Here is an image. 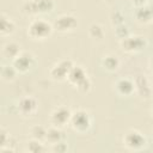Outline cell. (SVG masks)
<instances>
[{"instance_id":"cell-1","label":"cell","mask_w":153,"mask_h":153,"mask_svg":"<svg viewBox=\"0 0 153 153\" xmlns=\"http://www.w3.org/2000/svg\"><path fill=\"white\" fill-rule=\"evenodd\" d=\"M54 31V26L50 22L44 18H35L32 19L26 29L27 36L33 41H44L51 36Z\"/></svg>"},{"instance_id":"cell-2","label":"cell","mask_w":153,"mask_h":153,"mask_svg":"<svg viewBox=\"0 0 153 153\" xmlns=\"http://www.w3.org/2000/svg\"><path fill=\"white\" fill-rule=\"evenodd\" d=\"M67 81L79 92H88L91 88V80L86 73V71L79 66L74 65L67 75Z\"/></svg>"},{"instance_id":"cell-3","label":"cell","mask_w":153,"mask_h":153,"mask_svg":"<svg viewBox=\"0 0 153 153\" xmlns=\"http://www.w3.org/2000/svg\"><path fill=\"white\" fill-rule=\"evenodd\" d=\"M54 8L55 0H26L22 6V11L30 16L49 14L54 11Z\"/></svg>"},{"instance_id":"cell-4","label":"cell","mask_w":153,"mask_h":153,"mask_svg":"<svg viewBox=\"0 0 153 153\" xmlns=\"http://www.w3.org/2000/svg\"><path fill=\"white\" fill-rule=\"evenodd\" d=\"M69 126L74 131L79 133V134H85L90 130V128L92 126V117L87 110L76 109L72 112Z\"/></svg>"},{"instance_id":"cell-5","label":"cell","mask_w":153,"mask_h":153,"mask_svg":"<svg viewBox=\"0 0 153 153\" xmlns=\"http://www.w3.org/2000/svg\"><path fill=\"white\" fill-rule=\"evenodd\" d=\"M148 42L146 37L141 35H128L120 41L121 49L128 54H136L146 49Z\"/></svg>"},{"instance_id":"cell-6","label":"cell","mask_w":153,"mask_h":153,"mask_svg":"<svg viewBox=\"0 0 153 153\" xmlns=\"http://www.w3.org/2000/svg\"><path fill=\"white\" fill-rule=\"evenodd\" d=\"M11 63L13 65V67L17 69L19 74H26L36 67L37 60H36V56L31 51L22 50L20 54L11 61Z\"/></svg>"},{"instance_id":"cell-7","label":"cell","mask_w":153,"mask_h":153,"mask_svg":"<svg viewBox=\"0 0 153 153\" xmlns=\"http://www.w3.org/2000/svg\"><path fill=\"white\" fill-rule=\"evenodd\" d=\"M123 145L129 151H142L147 146L146 136L137 129H129L123 135Z\"/></svg>"},{"instance_id":"cell-8","label":"cell","mask_w":153,"mask_h":153,"mask_svg":"<svg viewBox=\"0 0 153 153\" xmlns=\"http://www.w3.org/2000/svg\"><path fill=\"white\" fill-rule=\"evenodd\" d=\"M54 30H56L60 33H67L72 32L78 26V18L74 14L71 13H63L55 18L53 23Z\"/></svg>"},{"instance_id":"cell-9","label":"cell","mask_w":153,"mask_h":153,"mask_svg":"<svg viewBox=\"0 0 153 153\" xmlns=\"http://www.w3.org/2000/svg\"><path fill=\"white\" fill-rule=\"evenodd\" d=\"M72 112L73 111L66 105H61V106L55 108L49 115L50 126H55V127H59V128H65L71 122Z\"/></svg>"},{"instance_id":"cell-10","label":"cell","mask_w":153,"mask_h":153,"mask_svg":"<svg viewBox=\"0 0 153 153\" xmlns=\"http://www.w3.org/2000/svg\"><path fill=\"white\" fill-rule=\"evenodd\" d=\"M73 66H74V62L72 60H69V59L59 60L49 69V75L55 81L67 80V75H68V73H69V71L72 69Z\"/></svg>"},{"instance_id":"cell-11","label":"cell","mask_w":153,"mask_h":153,"mask_svg":"<svg viewBox=\"0 0 153 153\" xmlns=\"http://www.w3.org/2000/svg\"><path fill=\"white\" fill-rule=\"evenodd\" d=\"M16 109H17V112L22 117L29 118V117L35 116V114L37 112V110H38V102L32 96H24V97H22L17 102Z\"/></svg>"},{"instance_id":"cell-12","label":"cell","mask_w":153,"mask_h":153,"mask_svg":"<svg viewBox=\"0 0 153 153\" xmlns=\"http://www.w3.org/2000/svg\"><path fill=\"white\" fill-rule=\"evenodd\" d=\"M114 91L121 97H130V96H133L134 93H136L134 79L128 78V76L118 78L114 82Z\"/></svg>"},{"instance_id":"cell-13","label":"cell","mask_w":153,"mask_h":153,"mask_svg":"<svg viewBox=\"0 0 153 153\" xmlns=\"http://www.w3.org/2000/svg\"><path fill=\"white\" fill-rule=\"evenodd\" d=\"M135 90L136 93L141 97V98H149L151 93H152V82L151 80L143 74V75H137L135 79Z\"/></svg>"},{"instance_id":"cell-14","label":"cell","mask_w":153,"mask_h":153,"mask_svg":"<svg viewBox=\"0 0 153 153\" xmlns=\"http://www.w3.org/2000/svg\"><path fill=\"white\" fill-rule=\"evenodd\" d=\"M134 17L141 24H148V23L153 22V5H149L147 2L142 6L135 7Z\"/></svg>"},{"instance_id":"cell-15","label":"cell","mask_w":153,"mask_h":153,"mask_svg":"<svg viewBox=\"0 0 153 153\" xmlns=\"http://www.w3.org/2000/svg\"><path fill=\"white\" fill-rule=\"evenodd\" d=\"M14 30H16L14 20L2 12L0 14V35L2 37H7V36H11L14 32Z\"/></svg>"},{"instance_id":"cell-16","label":"cell","mask_w":153,"mask_h":153,"mask_svg":"<svg viewBox=\"0 0 153 153\" xmlns=\"http://www.w3.org/2000/svg\"><path fill=\"white\" fill-rule=\"evenodd\" d=\"M120 65H121V61H120L118 56L115 54H106L100 60V66L106 72H110V73L116 72L120 68Z\"/></svg>"},{"instance_id":"cell-17","label":"cell","mask_w":153,"mask_h":153,"mask_svg":"<svg viewBox=\"0 0 153 153\" xmlns=\"http://www.w3.org/2000/svg\"><path fill=\"white\" fill-rule=\"evenodd\" d=\"M63 139H65V135H63L62 128H59V127H55V126L48 127L45 140H44L45 143H49V145L53 146V145H56V143L63 141Z\"/></svg>"},{"instance_id":"cell-18","label":"cell","mask_w":153,"mask_h":153,"mask_svg":"<svg viewBox=\"0 0 153 153\" xmlns=\"http://www.w3.org/2000/svg\"><path fill=\"white\" fill-rule=\"evenodd\" d=\"M20 51H22L20 44L17 43V42H14V41H10V42L5 43L2 45V50H1L2 56L5 59H7V60H11V61L13 59H16L20 54Z\"/></svg>"},{"instance_id":"cell-19","label":"cell","mask_w":153,"mask_h":153,"mask_svg":"<svg viewBox=\"0 0 153 153\" xmlns=\"http://www.w3.org/2000/svg\"><path fill=\"white\" fill-rule=\"evenodd\" d=\"M0 74H1V79H2L4 81L11 82V81L16 80V78H17V75H18L19 73L17 72V69H16V68L13 67V65L11 63V65H4V66L1 67Z\"/></svg>"},{"instance_id":"cell-20","label":"cell","mask_w":153,"mask_h":153,"mask_svg":"<svg viewBox=\"0 0 153 153\" xmlns=\"http://www.w3.org/2000/svg\"><path fill=\"white\" fill-rule=\"evenodd\" d=\"M45 149L47 148H45L44 141H39L36 139H30L26 142V147H25V151L30 153H43L45 152Z\"/></svg>"},{"instance_id":"cell-21","label":"cell","mask_w":153,"mask_h":153,"mask_svg":"<svg viewBox=\"0 0 153 153\" xmlns=\"http://www.w3.org/2000/svg\"><path fill=\"white\" fill-rule=\"evenodd\" d=\"M47 129L45 127L41 126V124H36V126H32L29 130L30 133V136L31 139H36V140H39V141H44L45 140V135H47Z\"/></svg>"},{"instance_id":"cell-22","label":"cell","mask_w":153,"mask_h":153,"mask_svg":"<svg viewBox=\"0 0 153 153\" xmlns=\"http://www.w3.org/2000/svg\"><path fill=\"white\" fill-rule=\"evenodd\" d=\"M104 29L100 24L98 23H92L90 26H88V36L92 38V39H97V41H100L103 37H104Z\"/></svg>"},{"instance_id":"cell-23","label":"cell","mask_w":153,"mask_h":153,"mask_svg":"<svg viewBox=\"0 0 153 153\" xmlns=\"http://www.w3.org/2000/svg\"><path fill=\"white\" fill-rule=\"evenodd\" d=\"M53 149H54L55 152H57V153H60V152H66V151H67V143H65V141H61V142H59V143H56V145H53Z\"/></svg>"},{"instance_id":"cell-24","label":"cell","mask_w":153,"mask_h":153,"mask_svg":"<svg viewBox=\"0 0 153 153\" xmlns=\"http://www.w3.org/2000/svg\"><path fill=\"white\" fill-rule=\"evenodd\" d=\"M129 1H130L131 5H134L135 7H137V6H142V5L147 4V0H129Z\"/></svg>"},{"instance_id":"cell-25","label":"cell","mask_w":153,"mask_h":153,"mask_svg":"<svg viewBox=\"0 0 153 153\" xmlns=\"http://www.w3.org/2000/svg\"><path fill=\"white\" fill-rule=\"evenodd\" d=\"M148 65H149V67H151V69H152V72H153V55L151 56V59H149V61H148Z\"/></svg>"},{"instance_id":"cell-26","label":"cell","mask_w":153,"mask_h":153,"mask_svg":"<svg viewBox=\"0 0 153 153\" xmlns=\"http://www.w3.org/2000/svg\"><path fill=\"white\" fill-rule=\"evenodd\" d=\"M149 80H151V82H152V85H153V72H152V76H151Z\"/></svg>"},{"instance_id":"cell-27","label":"cell","mask_w":153,"mask_h":153,"mask_svg":"<svg viewBox=\"0 0 153 153\" xmlns=\"http://www.w3.org/2000/svg\"><path fill=\"white\" fill-rule=\"evenodd\" d=\"M151 115L153 116V105H152V108H151Z\"/></svg>"},{"instance_id":"cell-28","label":"cell","mask_w":153,"mask_h":153,"mask_svg":"<svg viewBox=\"0 0 153 153\" xmlns=\"http://www.w3.org/2000/svg\"><path fill=\"white\" fill-rule=\"evenodd\" d=\"M152 139H153V133H152Z\"/></svg>"}]
</instances>
